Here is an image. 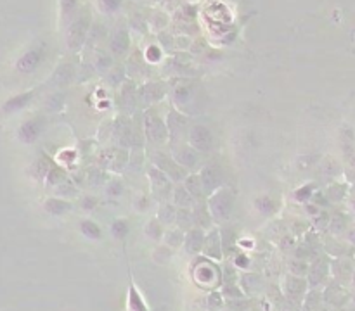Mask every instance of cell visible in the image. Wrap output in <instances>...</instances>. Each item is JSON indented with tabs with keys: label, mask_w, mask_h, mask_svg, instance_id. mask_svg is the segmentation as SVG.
Segmentation results:
<instances>
[{
	"label": "cell",
	"mask_w": 355,
	"mask_h": 311,
	"mask_svg": "<svg viewBox=\"0 0 355 311\" xmlns=\"http://www.w3.org/2000/svg\"><path fill=\"white\" fill-rule=\"evenodd\" d=\"M78 228L80 232H82V235H85L90 241H99V239L103 237L101 226L97 225L96 221H92V219H82V221L78 223Z\"/></svg>",
	"instance_id": "obj_21"
},
{
	"label": "cell",
	"mask_w": 355,
	"mask_h": 311,
	"mask_svg": "<svg viewBox=\"0 0 355 311\" xmlns=\"http://www.w3.org/2000/svg\"><path fill=\"white\" fill-rule=\"evenodd\" d=\"M220 239H222V248H224V251H231L232 246L236 244V241H238V232H236L232 226H220Z\"/></svg>",
	"instance_id": "obj_25"
},
{
	"label": "cell",
	"mask_w": 355,
	"mask_h": 311,
	"mask_svg": "<svg viewBox=\"0 0 355 311\" xmlns=\"http://www.w3.org/2000/svg\"><path fill=\"white\" fill-rule=\"evenodd\" d=\"M57 194H59L61 197H76V195L80 194V190L73 182L66 180L64 184L57 185Z\"/></svg>",
	"instance_id": "obj_31"
},
{
	"label": "cell",
	"mask_w": 355,
	"mask_h": 311,
	"mask_svg": "<svg viewBox=\"0 0 355 311\" xmlns=\"http://www.w3.org/2000/svg\"><path fill=\"white\" fill-rule=\"evenodd\" d=\"M345 218L340 215V213H334V215H331V219H329V230L333 233H341L345 230Z\"/></svg>",
	"instance_id": "obj_36"
},
{
	"label": "cell",
	"mask_w": 355,
	"mask_h": 311,
	"mask_svg": "<svg viewBox=\"0 0 355 311\" xmlns=\"http://www.w3.org/2000/svg\"><path fill=\"white\" fill-rule=\"evenodd\" d=\"M234 202H236V195L229 187H222L218 188L217 192H213V194L206 199V204H208L210 215H212L213 221L215 223L227 221L232 215V209H234Z\"/></svg>",
	"instance_id": "obj_1"
},
{
	"label": "cell",
	"mask_w": 355,
	"mask_h": 311,
	"mask_svg": "<svg viewBox=\"0 0 355 311\" xmlns=\"http://www.w3.org/2000/svg\"><path fill=\"white\" fill-rule=\"evenodd\" d=\"M248 258H246V256H243V254H239L238 258H236V265L238 266H241V268H246V266H248Z\"/></svg>",
	"instance_id": "obj_48"
},
{
	"label": "cell",
	"mask_w": 355,
	"mask_h": 311,
	"mask_svg": "<svg viewBox=\"0 0 355 311\" xmlns=\"http://www.w3.org/2000/svg\"><path fill=\"white\" fill-rule=\"evenodd\" d=\"M158 219L163 226L175 225V218H177V206L174 202H161L160 209H158Z\"/></svg>",
	"instance_id": "obj_17"
},
{
	"label": "cell",
	"mask_w": 355,
	"mask_h": 311,
	"mask_svg": "<svg viewBox=\"0 0 355 311\" xmlns=\"http://www.w3.org/2000/svg\"><path fill=\"white\" fill-rule=\"evenodd\" d=\"M175 225L182 230V232H189L194 228V218H192V209L189 208H177V218H175Z\"/></svg>",
	"instance_id": "obj_20"
},
{
	"label": "cell",
	"mask_w": 355,
	"mask_h": 311,
	"mask_svg": "<svg viewBox=\"0 0 355 311\" xmlns=\"http://www.w3.org/2000/svg\"><path fill=\"white\" fill-rule=\"evenodd\" d=\"M147 177L151 180V187H153V194L158 197H172V190H174V185L172 180L163 173L161 170H158L154 164H151L147 168Z\"/></svg>",
	"instance_id": "obj_6"
},
{
	"label": "cell",
	"mask_w": 355,
	"mask_h": 311,
	"mask_svg": "<svg viewBox=\"0 0 355 311\" xmlns=\"http://www.w3.org/2000/svg\"><path fill=\"white\" fill-rule=\"evenodd\" d=\"M329 219H331L329 213H327V211H320L317 216H314V228H317V230L329 228Z\"/></svg>",
	"instance_id": "obj_37"
},
{
	"label": "cell",
	"mask_w": 355,
	"mask_h": 311,
	"mask_svg": "<svg viewBox=\"0 0 355 311\" xmlns=\"http://www.w3.org/2000/svg\"><path fill=\"white\" fill-rule=\"evenodd\" d=\"M165 244L168 246V248L172 249H177L180 248L182 244H184V239H185V232H182L178 226H174V228H168L165 230Z\"/></svg>",
	"instance_id": "obj_22"
},
{
	"label": "cell",
	"mask_w": 355,
	"mask_h": 311,
	"mask_svg": "<svg viewBox=\"0 0 355 311\" xmlns=\"http://www.w3.org/2000/svg\"><path fill=\"white\" fill-rule=\"evenodd\" d=\"M314 185H303V187H300L298 190L295 192V199L298 202H309V201H312V197H314Z\"/></svg>",
	"instance_id": "obj_35"
},
{
	"label": "cell",
	"mask_w": 355,
	"mask_h": 311,
	"mask_svg": "<svg viewBox=\"0 0 355 311\" xmlns=\"http://www.w3.org/2000/svg\"><path fill=\"white\" fill-rule=\"evenodd\" d=\"M208 301H210V304H212V310H217L218 306H222V297H220V294H217V292H213Z\"/></svg>",
	"instance_id": "obj_45"
},
{
	"label": "cell",
	"mask_w": 355,
	"mask_h": 311,
	"mask_svg": "<svg viewBox=\"0 0 355 311\" xmlns=\"http://www.w3.org/2000/svg\"><path fill=\"white\" fill-rule=\"evenodd\" d=\"M130 308L132 311H146V308H144V304H142L141 297L135 292L134 287H130Z\"/></svg>",
	"instance_id": "obj_40"
},
{
	"label": "cell",
	"mask_w": 355,
	"mask_h": 311,
	"mask_svg": "<svg viewBox=\"0 0 355 311\" xmlns=\"http://www.w3.org/2000/svg\"><path fill=\"white\" fill-rule=\"evenodd\" d=\"M205 237L206 233L203 228H191L189 232H185V239H184V248L189 254H198L203 251V246H205Z\"/></svg>",
	"instance_id": "obj_11"
},
{
	"label": "cell",
	"mask_w": 355,
	"mask_h": 311,
	"mask_svg": "<svg viewBox=\"0 0 355 311\" xmlns=\"http://www.w3.org/2000/svg\"><path fill=\"white\" fill-rule=\"evenodd\" d=\"M191 100V89L185 87H177L174 92V102L177 104V107H184L185 104Z\"/></svg>",
	"instance_id": "obj_33"
},
{
	"label": "cell",
	"mask_w": 355,
	"mask_h": 311,
	"mask_svg": "<svg viewBox=\"0 0 355 311\" xmlns=\"http://www.w3.org/2000/svg\"><path fill=\"white\" fill-rule=\"evenodd\" d=\"M144 131L149 142L156 145L165 144L167 140H170V133H168V124L165 123V120L156 114V111H147L144 116Z\"/></svg>",
	"instance_id": "obj_3"
},
{
	"label": "cell",
	"mask_w": 355,
	"mask_h": 311,
	"mask_svg": "<svg viewBox=\"0 0 355 311\" xmlns=\"http://www.w3.org/2000/svg\"><path fill=\"white\" fill-rule=\"evenodd\" d=\"M114 138L118 140L120 147L123 145H134V149L137 147L141 142H139V135H137V128L132 124V121L128 118H120L114 124Z\"/></svg>",
	"instance_id": "obj_7"
},
{
	"label": "cell",
	"mask_w": 355,
	"mask_h": 311,
	"mask_svg": "<svg viewBox=\"0 0 355 311\" xmlns=\"http://www.w3.org/2000/svg\"><path fill=\"white\" fill-rule=\"evenodd\" d=\"M146 235L149 239H153V241H161L165 235V226L160 223V219L154 218V219H149V221L146 223Z\"/></svg>",
	"instance_id": "obj_26"
},
{
	"label": "cell",
	"mask_w": 355,
	"mask_h": 311,
	"mask_svg": "<svg viewBox=\"0 0 355 311\" xmlns=\"http://www.w3.org/2000/svg\"><path fill=\"white\" fill-rule=\"evenodd\" d=\"M43 124H45L43 118H33V120L25 121V123L21 124V128H19L18 137L21 138L25 144H32V142H35L36 138L40 137V133H42L43 130Z\"/></svg>",
	"instance_id": "obj_10"
},
{
	"label": "cell",
	"mask_w": 355,
	"mask_h": 311,
	"mask_svg": "<svg viewBox=\"0 0 355 311\" xmlns=\"http://www.w3.org/2000/svg\"><path fill=\"white\" fill-rule=\"evenodd\" d=\"M199 178H201L203 188H205L206 197L217 192L218 188L224 187V170L218 163H206L199 171Z\"/></svg>",
	"instance_id": "obj_4"
},
{
	"label": "cell",
	"mask_w": 355,
	"mask_h": 311,
	"mask_svg": "<svg viewBox=\"0 0 355 311\" xmlns=\"http://www.w3.org/2000/svg\"><path fill=\"white\" fill-rule=\"evenodd\" d=\"M172 201L177 208H189L192 209L196 204L194 197L189 194V190L185 188L184 184H175L174 190H172Z\"/></svg>",
	"instance_id": "obj_14"
},
{
	"label": "cell",
	"mask_w": 355,
	"mask_h": 311,
	"mask_svg": "<svg viewBox=\"0 0 355 311\" xmlns=\"http://www.w3.org/2000/svg\"><path fill=\"white\" fill-rule=\"evenodd\" d=\"M172 156L175 157V161H177L180 166H184L185 170H194L196 166L199 164V152L196 151L194 147H191V145H178V147L174 149V152H172Z\"/></svg>",
	"instance_id": "obj_8"
},
{
	"label": "cell",
	"mask_w": 355,
	"mask_h": 311,
	"mask_svg": "<svg viewBox=\"0 0 355 311\" xmlns=\"http://www.w3.org/2000/svg\"><path fill=\"white\" fill-rule=\"evenodd\" d=\"M343 157L352 168H355V147H352V145H343Z\"/></svg>",
	"instance_id": "obj_41"
},
{
	"label": "cell",
	"mask_w": 355,
	"mask_h": 311,
	"mask_svg": "<svg viewBox=\"0 0 355 311\" xmlns=\"http://www.w3.org/2000/svg\"><path fill=\"white\" fill-rule=\"evenodd\" d=\"M123 184H121L120 180H111L109 184H107V188H106V192H107V195L109 197H113V199H118L121 194H123Z\"/></svg>",
	"instance_id": "obj_38"
},
{
	"label": "cell",
	"mask_w": 355,
	"mask_h": 311,
	"mask_svg": "<svg viewBox=\"0 0 355 311\" xmlns=\"http://www.w3.org/2000/svg\"><path fill=\"white\" fill-rule=\"evenodd\" d=\"M312 202L320 208V206H327V204H329V199H327V195L322 194V192H317V194H314Z\"/></svg>",
	"instance_id": "obj_43"
},
{
	"label": "cell",
	"mask_w": 355,
	"mask_h": 311,
	"mask_svg": "<svg viewBox=\"0 0 355 311\" xmlns=\"http://www.w3.org/2000/svg\"><path fill=\"white\" fill-rule=\"evenodd\" d=\"M97 204V199L92 197V195H87V197L82 199V208L85 209V211H92L94 208H96Z\"/></svg>",
	"instance_id": "obj_44"
},
{
	"label": "cell",
	"mask_w": 355,
	"mask_h": 311,
	"mask_svg": "<svg viewBox=\"0 0 355 311\" xmlns=\"http://www.w3.org/2000/svg\"><path fill=\"white\" fill-rule=\"evenodd\" d=\"M184 185H185V188L189 190V194L194 197L196 202L206 201V194H205V188H203L199 173L198 175H189V177L184 180Z\"/></svg>",
	"instance_id": "obj_16"
},
{
	"label": "cell",
	"mask_w": 355,
	"mask_h": 311,
	"mask_svg": "<svg viewBox=\"0 0 355 311\" xmlns=\"http://www.w3.org/2000/svg\"><path fill=\"white\" fill-rule=\"evenodd\" d=\"M153 164L158 168V170L163 171V173L167 175L172 182H175V184H182V182L189 177L187 170L175 161L174 156L167 154V152H163V151L153 152Z\"/></svg>",
	"instance_id": "obj_2"
},
{
	"label": "cell",
	"mask_w": 355,
	"mask_h": 311,
	"mask_svg": "<svg viewBox=\"0 0 355 311\" xmlns=\"http://www.w3.org/2000/svg\"><path fill=\"white\" fill-rule=\"evenodd\" d=\"M43 59V50L42 49H32L18 61L16 67H18L21 73H32L38 67V64L42 62Z\"/></svg>",
	"instance_id": "obj_12"
},
{
	"label": "cell",
	"mask_w": 355,
	"mask_h": 311,
	"mask_svg": "<svg viewBox=\"0 0 355 311\" xmlns=\"http://www.w3.org/2000/svg\"><path fill=\"white\" fill-rule=\"evenodd\" d=\"M326 270H327L326 263H324L322 259H317V261L312 265V268L309 270V272H310V273H309V277H310V279H312V282H314V283H316V282L319 283V282H320V279H322V273L326 272Z\"/></svg>",
	"instance_id": "obj_34"
},
{
	"label": "cell",
	"mask_w": 355,
	"mask_h": 311,
	"mask_svg": "<svg viewBox=\"0 0 355 311\" xmlns=\"http://www.w3.org/2000/svg\"><path fill=\"white\" fill-rule=\"evenodd\" d=\"M255 209L263 216H270L277 211V201L272 199L270 195H260V197L255 199Z\"/></svg>",
	"instance_id": "obj_19"
},
{
	"label": "cell",
	"mask_w": 355,
	"mask_h": 311,
	"mask_svg": "<svg viewBox=\"0 0 355 311\" xmlns=\"http://www.w3.org/2000/svg\"><path fill=\"white\" fill-rule=\"evenodd\" d=\"M289 270H291L296 277H302L305 275L309 268H307V263L303 261V259H293V261L289 263Z\"/></svg>",
	"instance_id": "obj_39"
},
{
	"label": "cell",
	"mask_w": 355,
	"mask_h": 311,
	"mask_svg": "<svg viewBox=\"0 0 355 311\" xmlns=\"http://www.w3.org/2000/svg\"><path fill=\"white\" fill-rule=\"evenodd\" d=\"M192 218H194V226H198V228H213V218L212 215H210V209H208V204H206V201H201V202H196L194 208H192Z\"/></svg>",
	"instance_id": "obj_13"
},
{
	"label": "cell",
	"mask_w": 355,
	"mask_h": 311,
	"mask_svg": "<svg viewBox=\"0 0 355 311\" xmlns=\"http://www.w3.org/2000/svg\"><path fill=\"white\" fill-rule=\"evenodd\" d=\"M286 285H288V292H291V296H303L305 292V282L300 277H288Z\"/></svg>",
	"instance_id": "obj_29"
},
{
	"label": "cell",
	"mask_w": 355,
	"mask_h": 311,
	"mask_svg": "<svg viewBox=\"0 0 355 311\" xmlns=\"http://www.w3.org/2000/svg\"><path fill=\"white\" fill-rule=\"evenodd\" d=\"M160 56H161V52L156 49V47H151V49L147 50V59L149 61H158L160 59Z\"/></svg>",
	"instance_id": "obj_47"
},
{
	"label": "cell",
	"mask_w": 355,
	"mask_h": 311,
	"mask_svg": "<svg viewBox=\"0 0 355 311\" xmlns=\"http://www.w3.org/2000/svg\"><path fill=\"white\" fill-rule=\"evenodd\" d=\"M43 208H45V211L49 213V215H54V216H61L64 215V213L71 211V202H68L66 199H59V197H50L45 201V204H43Z\"/></svg>",
	"instance_id": "obj_18"
},
{
	"label": "cell",
	"mask_w": 355,
	"mask_h": 311,
	"mask_svg": "<svg viewBox=\"0 0 355 311\" xmlns=\"http://www.w3.org/2000/svg\"><path fill=\"white\" fill-rule=\"evenodd\" d=\"M345 194H347V185H343V184H333L329 188H327V192H326L329 202L341 201V199L345 197Z\"/></svg>",
	"instance_id": "obj_30"
},
{
	"label": "cell",
	"mask_w": 355,
	"mask_h": 311,
	"mask_svg": "<svg viewBox=\"0 0 355 311\" xmlns=\"http://www.w3.org/2000/svg\"><path fill=\"white\" fill-rule=\"evenodd\" d=\"M47 184L49 185H61L64 184V182L68 180V173L63 170V168H57L54 166L52 170L49 171V175H47Z\"/></svg>",
	"instance_id": "obj_28"
},
{
	"label": "cell",
	"mask_w": 355,
	"mask_h": 311,
	"mask_svg": "<svg viewBox=\"0 0 355 311\" xmlns=\"http://www.w3.org/2000/svg\"><path fill=\"white\" fill-rule=\"evenodd\" d=\"M128 230H130V226H128V221L127 219H114L113 225H111V233H113L116 239H125L127 237Z\"/></svg>",
	"instance_id": "obj_32"
},
{
	"label": "cell",
	"mask_w": 355,
	"mask_h": 311,
	"mask_svg": "<svg viewBox=\"0 0 355 311\" xmlns=\"http://www.w3.org/2000/svg\"><path fill=\"white\" fill-rule=\"evenodd\" d=\"M103 4L106 9H109V11H116L118 7H120L121 0H103Z\"/></svg>",
	"instance_id": "obj_46"
},
{
	"label": "cell",
	"mask_w": 355,
	"mask_h": 311,
	"mask_svg": "<svg viewBox=\"0 0 355 311\" xmlns=\"http://www.w3.org/2000/svg\"><path fill=\"white\" fill-rule=\"evenodd\" d=\"M99 178H106V175L103 173V170H90L89 171V184L90 185H97L99 184Z\"/></svg>",
	"instance_id": "obj_42"
},
{
	"label": "cell",
	"mask_w": 355,
	"mask_h": 311,
	"mask_svg": "<svg viewBox=\"0 0 355 311\" xmlns=\"http://www.w3.org/2000/svg\"><path fill=\"white\" fill-rule=\"evenodd\" d=\"M128 47V36L125 31H116L111 40V49H113L114 54H123Z\"/></svg>",
	"instance_id": "obj_27"
},
{
	"label": "cell",
	"mask_w": 355,
	"mask_h": 311,
	"mask_svg": "<svg viewBox=\"0 0 355 311\" xmlns=\"http://www.w3.org/2000/svg\"><path fill=\"white\" fill-rule=\"evenodd\" d=\"M32 99H33V92L16 95V97L9 99L7 102L4 104V111H5V113H14V111H19V109H23L25 106H28Z\"/></svg>",
	"instance_id": "obj_23"
},
{
	"label": "cell",
	"mask_w": 355,
	"mask_h": 311,
	"mask_svg": "<svg viewBox=\"0 0 355 311\" xmlns=\"http://www.w3.org/2000/svg\"><path fill=\"white\" fill-rule=\"evenodd\" d=\"M189 145L194 147L196 151L201 152H210L215 147V137H213L212 130L205 124H194L189 130Z\"/></svg>",
	"instance_id": "obj_5"
},
{
	"label": "cell",
	"mask_w": 355,
	"mask_h": 311,
	"mask_svg": "<svg viewBox=\"0 0 355 311\" xmlns=\"http://www.w3.org/2000/svg\"><path fill=\"white\" fill-rule=\"evenodd\" d=\"M63 7H64V11L70 12L71 9L75 7V0H63Z\"/></svg>",
	"instance_id": "obj_49"
},
{
	"label": "cell",
	"mask_w": 355,
	"mask_h": 311,
	"mask_svg": "<svg viewBox=\"0 0 355 311\" xmlns=\"http://www.w3.org/2000/svg\"><path fill=\"white\" fill-rule=\"evenodd\" d=\"M167 124H168V133H170V142L177 140V133L182 131L185 126H187V118L184 114H180L178 111L170 109L167 118Z\"/></svg>",
	"instance_id": "obj_15"
},
{
	"label": "cell",
	"mask_w": 355,
	"mask_h": 311,
	"mask_svg": "<svg viewBox=\"0 0 355 311\" xmlns=\"http://www.w3.org/2000/svg\"><path fill=\"white\" fill-rule=\"evenodd\" d=\"M203 252L212 259H220L224 248H222V239H220V230L217 226L210 228V232L205 237V246H203Z\"/></svg>",
	"instance_id": "obj_9"
},
{
	"label": "cell",
	"mask_w": 355,
	"mask_h": 311,
	"mask_svg": "<svg viewBox=\"0 0 355 311\" xmlns=\"http://www.w3.org/2000/svg\"><path fill=\"white\" fill-rule=\"evenodd\" d=\"M165 95V89L161 85H146L141 90V99L144 102H158Z\"/></svg>",
	"instance_id": "obj_24"
}]
</instances>
